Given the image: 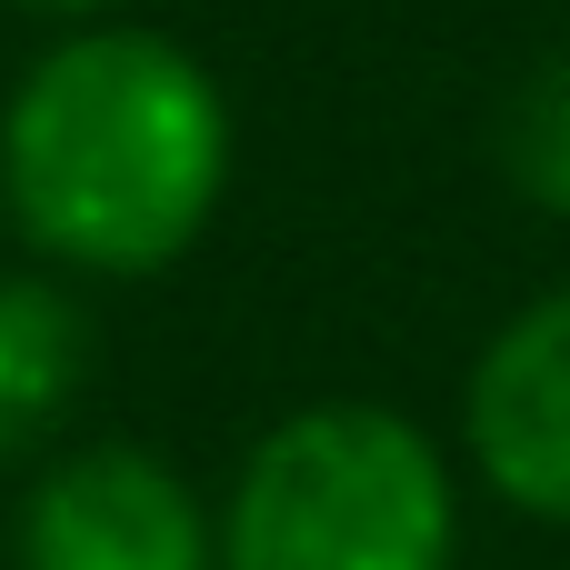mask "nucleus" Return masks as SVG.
<instances>
[{
    "label": "nucleus",
    "mask_w": 570,
    "mask_h": 570,
    "mask_svg": "<svg viewBox=\"0 0 570 570\" xmlns=\"http://www.w3.org/2000/svg\"><path fill=\"white\" fill-rule=\"evenodd\" d=\"M240 180V110L220 70L120 10L50 30L0 100V210L10 240L60 281L180 271Z\"/></svg>",
    "instance_id": "1"
},
{
    "label": "nucleus",
    "mask_w": 570,
    "mask_h": 570,
    "mask_svg": "<svg viewBox=\"0 0 570 570\" xmlns=\"http://www.w3.org/2000/svg\"><path fill=\"white\" fill-rule=\"evenodd\" d=\"M220 570H461V451L391 401H301L220 491Z\"/></svg>",
    "instance_id": "2"
},
{
    "label": "nucleus",
    "mask_w": 570,
    "mask_h": 570,
    "mask_svg": "<svg viewBox=\"0 0 570 570\" xmlns=\"http://www.w3.org/2000/svg\"><path fill=\"white\" fill-rule=\"evenodd\" d=\"M10 570H220V501L150 441H70L20 471Z\"/></svg>",
    "instance_id": "3"
},
{
    "label": "nucleus",
    "mask_w": 570,
    "mask_h": 570,
    "mask_svg": "<svg viewBox=\"0 0 570 570\" xmlns=\"http://www.w3.org/2000/svg\"><path fill=\"white\" fill-rule=\"evenodd\" d=\"M461 471L501 511L570 531V281L501 311V331L471 351V371H461Z\"/></svg>",
    "instance_id": "4"
},
{
    "label": "nucleus",
    "mask_w": 570,
    "mask_h": 570,
    "mask_svg": "<svg viewBox=\"0 0 570 570\" xmlns=\"http://www.w3.org/2000/svg\"><path fill=\"white\" fill-rule=\"evenodd\" d=\"M90 371H100V331L80 281L0 271V471H40L50 451H70Z\"/></svg>",
    "instance_id": "5"
},
{
    "label": "nucleus",
    "mask_w": 570,
    "mask_h": 570,
    "mask_svg": "<svg viewBox=\"0 0 570 570\" xmlns=\"http://www.w3.org/2000/svg\"><path fill=\"white\" fill-rule=\"evenodd\" d=\"M491 150H501V180H511L521 210L570 220V40H561V50H541V60L511 80Z\"/></svg>",
    "instance_id": "6"
},
{
    "label": "nucleus",
    "mask_w": 570,
    "mask_h": 570,
    "mask_svg": "<svg viewBox=\"0 0 570 570\" xmlns=\"http://www.w3.org/2000/svg\"><path fill=\"white\" fill-rule=\"evenodd\" d=\"M0 10H20V20H40V30H80V20H120L130 0H0Z\"/></svg>",
    "instance_id": "7"
},
{
    "label": "nucleus",
    "mask_w": 570,
    "mask_h": 570,
    "mask_svg": "<svg viewBox=\"0 0 570 570\" xmlns=\"http://www.w3.org/2000/svg\"><path fill=\"white\" fill-rule=\"evenodd\" d=\"M0 240H10V210H0Z\"/></svg>",
    "instance_id": "8"
},
{
    "label": "nucleus",
    "mask_w": 570,
    "mask_h": 570,
    "mask_svg": "<svg viewBox=\"0 0 570 570\" xmlns=\"http://www.w3.org/2000/svg\"><path fill=\"white\" fill-rule=\"evenodd\" d=\"M0 570H10V561H0Z\"/></svg>",
    "instance_id": "9"
}]
</instances>
